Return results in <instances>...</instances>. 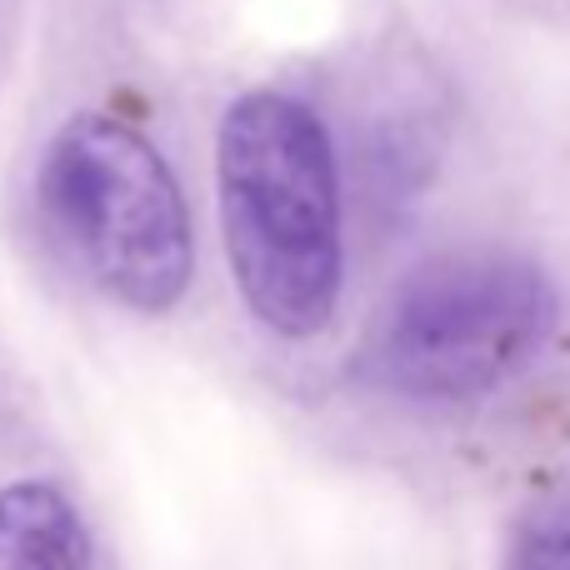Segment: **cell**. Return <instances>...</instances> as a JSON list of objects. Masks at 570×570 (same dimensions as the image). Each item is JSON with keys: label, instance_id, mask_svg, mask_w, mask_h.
<instances>
[{"label": "cell", "instance_id": "cell-4", "mask_svg": "<svg viewBox=\"0 0 570 570\" xmlns=\"http://www.w3.org/2000/svg\"><path fill=\"white\" fill-rule=\"evenodd\" d=\"M0 570H96L86 515L56 481L0 485Z\"/></svg>", "mask_w": 570, "mask_h": 570}, {"label": "cell", "instance_id": "cell-1", "mask_svg": "<svg viewBox=\"0 0 570 570\" xmlns=\"http://www.w3.org/2000/svg\"><path fill=\"white\" fill-rule=\"evenodd\" d=\"M216 206L230 281L281 341H315L345 291L341 160L291 90H246L216 126Z\"/></svg>", "mask_w": 570, "mask_h": 570}, {"label": "cell", "instance_id": "cell-3", "mask_svg": "<svg viewBox=\"0 0 570 570\" xmlns=\"http://www.w3.org/2000/svg\"><path fill=\"white\" fill-rule=\"evenodd\" d=\"M561 291L515 250H455L411 271L375 311L355 371L411 405H465L501 391L551 341Z\"/></svg>", "mask_w": 570, "mask_h": 570}, {"label": "cell", "instance_id": "cell-5", "mask_svg": "<svg viewBox=\"0 0 570 570\" xmlns=\"http://www.w3.org/2000/svg\"><path fill=\"white\" fill-rule=\"evenodd\" d=\"M501 570H570V501L525 511L505 541Z\"/></svg>", "mask_w": 570, "mask_h": 570}, {"label": "cell", "instance_id": "cell-2", "mask_svg": "<svg viewBox=\"0 0 570 570\" xmlns=\"http://www.w3.org/2000/svg\"><path fill=\"white\" fill-rule=\"evenodd\" d=\"M36 206L60 256L110 305L170 315L196 281L190 206L160 146L106 110H76L36 170Z\"/></svg>", "mask_w": 570, "mask_h": 570}]
</instances>
